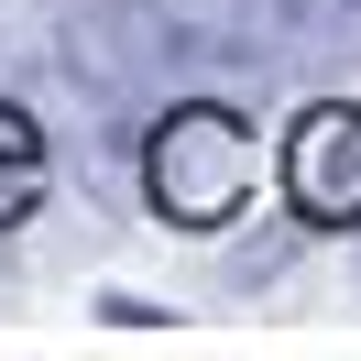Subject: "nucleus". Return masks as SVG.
I'll list each match as a JSON object with an SVG mask.
<instances>
[{
    "mask_svg": "<svg viewBox=\"0 0 361 361\" xmlns=\"http://www.w3.org/2000/svg\"><path fill=\"white\" fill-rule=\"evenodd\" d=\"M164 44L186 77H263V33H252V0H154Z\"/></svg>",
    "mask_w": 361,
    "mask_h": 361,
    "instance_id": "obj_4",
    "label": "nucleus"
},
{
    "mask_svg": "<svg viewBox=\"0 0 361 361\" xmlns=\"http://www.w3.org/2000/svg\"><path fill=\"white\" fill-rule=\"evenodd\" d=\"M33 208H44V132L0 99V230H23Z\"/></svg>",
    "mask_w": 361,
    "mask_h": 361,
    "instance_id": "obj_6",
    "label": "nucleus"
},
{
    "mask_svg": "<svg viewBox=\"0 0 361 361\" xmlns=\"http://www.w3.org/2000/svg\"><path fill=\"white\" fill-rule=\"evenodd\" d=\"M350 11H361V0H350Z\"/></svg>",
    "mask_w": 361,
    "mask_h": 361,
    "instance_id": "obj_9",
    "label": "nucleus"
},
{
    "mask_svg": "<svg viewBox=\"0 0 361 361\" xmlns=\"http://www.w3.org/2000/svg\"><path fill=\"white\" fill-rule=\"evenodd\" d=\"M285 252H295V241H252V252H230V285H263V274H285Z\"/></svg>",
    "mask_w": 361,
    "mask_h": 361,
    "instance_id": "obj_8",
    "label": "nucleus"
},
{
    "mask_svg": "<svg viewBox=\"0 0 361 361\" xmlns=\"http://www.w3.org/2000/svg\"><path fill=\"white\" fill-rule=\"evenodd\" d=\"M263 66H350L361 55V11L350 0H252Z\"/></svg>",
    "mask_w": 361,
    "mask_h": 361,
    "instance_id": "obj_5",
    "label": "nucleus"
},
{
    "mask_svg": "<svg viewBox=\"0 0 361 361\" xmlns=\"http://www.w3.org/2000/svg\"><path fill=\"white\" fill-rule=\"evenodd\" d=\"M55 66H66V88L88 99V110H121V121H154L164 99L186 88L154 0H77L66 23H55Z\"/></svg>",
    "mask_w": 361,
    "mask_h": 361,
    "instance_id": "obj_2",
    "label": "nucleus"
},
{
    "mask_svg": "<svg viewBox=\"0 0 361 361\" xmlns=\"http://www.w3.org/2000/svg\"><path fill=\"white\" fill-rule=\"evenodd\" d=\"M252 176H263V154H252V121L230 99H186L176 88L142 121V197L176 230H230L241 197H252Z\"/></svg>",
    "mask_w": 361,
    "mask_h": 361,
    "instance_id": "obj_1",
    "label": "nucleus"
},
{
    "mask_svg": "<svg viewBox=\"0 0 361 361\" xmlns=\"http://www.w3.org/2000/svg\"><path fill=\"white\" fill-rule=\"evenodd\" d=\"M88 317H110V329H176V317H164V307H154V295H121V285H110V295H99V307H88Z\"/></svg>",
    "mask_w": 361,
    "mask_h": 361,
    "instance_id": "obj_7",
    "label": "nucleus"
},
{
    "mask_svg": "<svg viewBox=\"0 0 361 361\" xmlns=\"http://www.w3.org/2000/svg\"><path fill=\"white\" fill-rule=\"evenodd\" d=\"M274 176L295 230H361V99H307Z\"/></svg>",
    "mask_w": 361,
    "mask_h": 361,
    "instance_id": "obj_3",
    "label": "nucleus"
}]
</instances>
